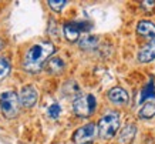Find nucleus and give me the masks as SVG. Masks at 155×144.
<instances>
[{"instance_id":"obj_3","label":"nucleus","mask_w":155,"mask_h":144,"mask_svg":"<svg viewBox=\"0 0 155 144\" xmlns=\"http://www.w3.org/2000/svg\"><path fill=\"white\" fill-rule=\"evenodd\" d=\"M97 101L93 94H85V96H78L73 101V110L78 117H88L94 113Z\"/></svg>"},{"instance_id":"obj_16","label":"nucleus","mask_w":155,"mask_h":144,"mask_svg":"<svg viewBox=\"0 0 155 144\" xmlns=\"http://www.w3.org/2000/svg\"><path fill=\"white\" fill-rule=\"evenodd\" d=\"M67 5L66 0H58V2H54V0H48V6L51 7L54 12H61L63 7Z\"/></svg>"},{"instance_id":"obj_18","label":"nucleus","mask_w":155,"mask_h":144,"mask_svg":"<svg viewBox=\"0 0 155 144\" xmlns=\"http://www.w3.org/2000/svg\"><path fill=\"white\" fill-rule=\"evenodd\" d=\"M95 44H97V39L95 37H85L81 40V47H83V49H87L88 46L93 47V46H95Z\"/></svg>"},{"instance_id":"obj_7","label":"nucleus","mask_w":155,"mask_h":144,"mask_svg":"<svg viewBox=\"0 0 155 144\" xmlns=\"http://www.w3.org/2000/svg\"><path fill=\"white\" fill-rule=\"evenodd\" d=\"M108 100L115 106H124L128 103V94L124 88L114 87L108 91Z\"/></svg>"},{"instance_id":"obj_12","label":"nucleus","mask_w":155,"mask_h":144,"mask_svg":"<svg viewBox=\"0 0 155 144\" xmlns=\"http://www.w3.org/2000/svg\"><path fill=\"white\" fill-rule=\"evenodd\" d=\"M154 97H155V86H154V79H151L150 83L142 88L141 97H140V103L145 101V100H150V98H154Z\"/></svg>"},{"instance_id":"obj_8","label":"nucleus","mask_w":155,"mask_h":144,"mask_svg":"<svg viewBox=\"0 0 155 144\" xmlns=\"http://www.w3.org/2000/svg\"><path fill=\"white\" fill-rule=\"evenodd\" d=\"M137 33L145 37L148 42L151 40H155V24L151 23V22H140L138 26H137Z\"/></svg>"},{"instance_id":"obj_9","label":"nucleus","mask_w":155,"mask_h":144,"mask_svg":"<svg viewBox=\"0 0 155 144\" xmlns=\"http://www.w3.org/2000/svg\"><path fill=\"white\" fill-rule=\"evenodd\" d=\"M155 59V40H151L142 47L138 53V60L141 63H148V61Z\"/></svg>"},{"instance_id":"obj_17","label":"nucleus","mask_w":155,"mask_h":144,"mask_svg":"<svg viewBox=\"0 0 155 144\" xmlns=\"http://www.w3.org/2000/svg\"><path fill=\"white\" fill-rule=\"evenodd\" d=\"M48 116L51 117V118H57V117L60 116V113H61V107L58 106V104H51V106L48 107Z\"/></svg>"},{"instance_id":"obj_6","label":"nucleus","mask_w":155,"mask_h":144,"mask_svg":"<svg viewBox=\"0 0 155 144\" xmlns=\"http://www.w3.org/2000/svg\"><path fill=\"white\" fill-rule=\"evenodd\" d=\"M38 98V93L37 90L33 87V86H24L21 90H20V104L24 107H33L36 103H37Z\"/></svg>"},{"instance_id":"obj_2","label":"nucleus","mask_w":155,"mask_h":144,"mask_svg":"<svg viewBox=\"0 0 155 144\" xmlns=\"http://www.w3.org/2000/svg\"><path fill=\"white\" fill-rule=\"evenodd\" d=\"M120 127V114L117 111H108L98 121L100 137L104 140L113 139Z\"/></svg>"},{"instance_id":"obj_5","label":"nucleus","mask_w":155,"mask_h":144,"mask_svg":"<svg viewBox=\"0 0 155 144\" xmlns=\"http://www.w3.org/2000/svg\"><path fill=\"white\" fill-rule=\"evenodd\" d=\"M95 135H97V129L95 124L90 123L83 127H80L78 130H75L74 135H73V141L75 144H91L94 141Z\"/></svg>"},{"instance_id":"obj_14","label":"nucleus","mask_w":155,"mask_h":144,"mask_svg":"<svg viewBox=\"0 0 155 144\" xmlns=\"http://www.w3.org/2000/svg\"><path fill=\"white\" fill-rule=\"evenodd\" d=\"M155 116V104L154 103H147L140 110V117L141 118H151Z\"/></svg>"},{"instance_id":"obj_10","label":"nucleus","mask_w":155,"mask_h":144,"mask_svg":"<svg viewBox=\"0 0 155 144\" xmlns=\"http://www.w3.org/2000/svg\"><path fill=\"white\" fill-rule=\"evenodd\" d=\"M64 34H66V39L68 42H77L78 40V36H80V27H78V23H74V22H71V23H66L64 24Z\"/></svg>"},{"instance_id":"obj_19","label":"nucleus","mask_w":155,"mask_h":144,"mask_svg":"<svg viewBox=\"0 0 155 144\" xmlns=\"http://www.w3.org/2000/svg\"><path fill=\"white\" fill-rule=\"evenodd\" d=\"M141 7L144 12L151 13L152 10H155V2H141Z\"/></svg>"},{"instance_id":"obj_1","label":"nucleus","mask_w":155,"mask_h":144,"mask_svg":"<svg viewBox=\"0 0 155 144\" xmlns=\"http://www.w3.org/2000/svg\"><path fill=\"white\" fill-rule=\"evenodd\" d=\"M54 46L50 42H40L36 43L30 47L24 56L23 60V67L24 70H27L30 73H37L43 69V66L46 63L47 59L54 54Z\"/></svg>"},{"instance_id":"obj_15","label":"nucleus","mask_w":155,"mask_h":144,"mask_svg":"<svg viewBox=\"0 0 155 144\" xmlns=\"http://www.w3.org/2000/svg\"><path fill=\"white\" fill-rule=\"evenodd\" d=\"M10 73V61L7 59H0V80L5 79L6 76Z\"/></svg>"},{"instance_id":"obj_11","label":"nucleus","mask_w":155,"mask_h":144,"mask_svg":"<svg viewBox=\"0 0 155 144\" xmlns=\"http://www.w3.org/2000/svg\"><path fill=\"white\" fill-rule=\"evenodd\" d=\"M137 133V127L134 124H128L127 127H124L122 131L120 133V141L122 144H130L134 140Z\"/></svg>"},{"instance_id":"obj_4","label":"nucleus","mask_w":155,"mask_h":144,"mask_svg":"<svg viewBox=\"0 0 155 144\" xmlns=\"http://www.w3.org/2000/svg\"><path fill=\"white\" fill-rule=\"evenodd\" d=\"M19 106L20 100L19 96L14 91H5L0 97V107H2V113L5 114L7 118H13L19 114Z\"/></svg>"},{"instance_id":"obj_20","label":"nucleus","mask_w":155,"mask_h":144,"mask_svg":"<svg viewBox=\"0 0 155 144\" xmlns=\"http://www.w3.org/2000/svg\"><path fill=\"white\" fill-rule=\"evenodd\" d=\"M2 47H3V40L0 39V50H2Z\"/></svg>"},{"instance_id":"obj_13","label":"nucleus","mask_w":155,"mask_h":144,"mask_svg":"<svg viewBox=\"0 0 155 144\" xmlns=\"http://www.w3.org/2000/svg\"><path fill=\"white\" fill-rule=\"evenodd\" d=\"M63 69H64V63L58 57H54L47 63V70L50 73H60Z\"/></svg>"}]
</instances>
